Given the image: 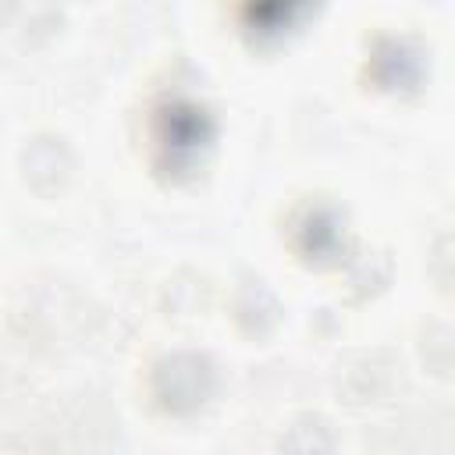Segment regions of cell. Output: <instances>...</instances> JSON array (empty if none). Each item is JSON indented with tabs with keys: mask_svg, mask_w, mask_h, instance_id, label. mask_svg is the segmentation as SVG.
Instances as JSON below:
<instances>
[{
	"mask_svg": "<svg viewBox=\"0 0 455 455\" xmlns=\"http://www.w3.org/2000/svg\"><path fill=\"white\" fill-rule=\"evenodd\" d=\"M160 142L174 153H196L203 142H206V124H203V114L196 107H171L164 110V132H160Z\"/></svg>",
	"mask_w": 455,
	"mask_h": 455,
	"instance_id": "cell-1",
	"label": "cell"
}]
</instances>
